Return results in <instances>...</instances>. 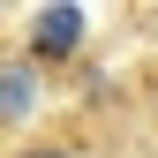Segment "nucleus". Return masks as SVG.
Returning a JSON list of instances; mask_svg holds the SVG:
<instances>
[{"instance_id":"f257e3e1","label":"nucleus","mask_w":158,"mask_h":158,"mask_svg":"<svg viewBox=\"0 0 158 158\" xmlns=\"http://www.w3.org/2000/svg\"><path fill=\"white\" fill-rule=\"evenodd\" d=\"M75 38H83V15H75V8H45V15H38V38H30V53H38V60H60Z\"/></svg>"},{"instance_id":"f03ea898","label":"nucleus","mask_w":158,"mask_h":158,"mask_svg":"<svg viewBox=\"0 0 158 158\" xmlns=\"http://www.w3.org/2000/svg\"><path fill=\"white\" fill-rule=\"evenodd\" d=\"M0 113H8V121H23V113H30V68H23V60L0 75Z\"/></svg>"},{"instance_id":"7ed1b4c3","label":"nucleus","mask_w":158,"mask_h":158,"mask_svg":"<svg viewBox=\"0 0 158 158\" xmlns=\"http://www.w3.org/2000/svg\"><path fill=\"white\" fill-rule=\"evenodd\" d=\"M23 158H75V151H23Z\"/></svg>"}]
</instances>
